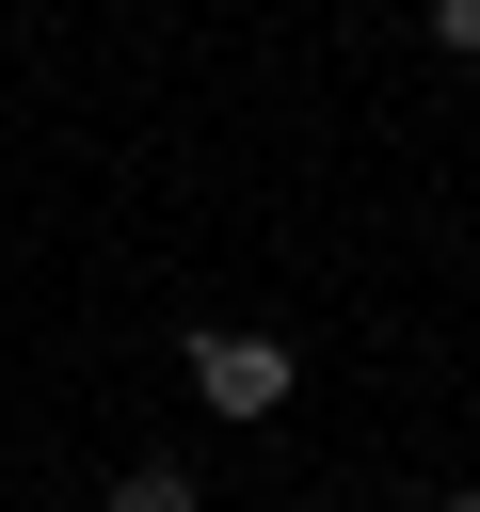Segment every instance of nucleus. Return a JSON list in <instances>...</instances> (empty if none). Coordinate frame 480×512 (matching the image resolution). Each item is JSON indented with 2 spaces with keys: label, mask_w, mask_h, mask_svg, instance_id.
Instances as JSON below:
<instances>
[{
  "label": "nucleus",
  "mask_w": 480,
  "mask_h": 512,
  "mask_svg": "<svg viewBox=\"0 0 480 512\" xmlns=\"http://www.w3.org/2000/svg\"><path fill=\"white\" fill-rule=\"evenodd\" d=\"M112 512H192V480H176V464H128V480H112Z\"/></svg>",
  "instance_id": "obj_2"
},
{
  "label": "nucleus",
  "mask_w": 480,
  "mask_h": 512,
  "mask_svg": "<svg viewBox=\"0 0 480 512\" xmlns=\"http://www.w3.org/2000/svg\"><path fill=\"white\" fill-rule=\"evenodd\" d=\"M288 384H304V368H288L272 336H224V320L192 336V400H208V416H288Z\"/></svg>",
  "instance_id": "obj_1"
},
{
  "label": "nucleus",
  "mask_w": 480,
  "mask_h": 512,
  "mask_svg": "<svg viewBox=\"0 0 480 512\" xmlns=\"http://www.w3.org/2000/svg\"><path fill=\"white\" fill-rule=\"evenodd\" d=\"M432 48H464V64H480V0H432Z\"/></svg>",
  "instance_id": "obj_3"
},
{
  "label": "nucleus",
  "mask_w": 480,
  "mask_h": 512,
  "mask_svg": "<svg viewBox=\"0 0 480 512\" xmlns=\"http://www.w3.org/2000/svg\"><path fill=\"white\" fill-rule=\"evenodd\" d=\"M448 512H480V496H448Z\"/></svg>",
  "instance_id": "obj_4"
}]
</instances>
